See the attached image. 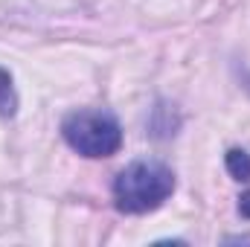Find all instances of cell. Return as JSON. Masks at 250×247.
<instances>
[{"instance_id": "cell-1", "label": "cell", "mask_w": 250, "mask_h": 247, "mask_svg": "<svg viewBox=\"0 0 250 247\" xmlns=\"http://www.w3.org/2000/svg\"><path fill=\"white\" fill-rule=\"evenodd\" d=\"M175 192V172L157 160H137L114 181V204L125 215H146L163 206Z\"/></svg>"}, {"instance_id": "cell-2", "label": "cell", "mask_w": 250, "mask_h": 247, "mask_svg": "<svg viewBox=\"0 0 250 247\" xmlns=\"http://www.w3.org/2000/svg\"><path fill=\"white\" fill-rule=\"evenodd\" d=\"M62 137L82 157H111L123 145V128L108 111H73L62 123Z\"/></svg>"}, {"instance_id": "cell-3", "label": "cell", "mask_w": 250, "mask_h": 247, "mask_svg": "<svg viewBox=\"0 0 250 247\" xmlns=\"http://www.w3.org/2000/svg\"><path fill=\"white\" fill-rule=\"evenodd\" d=\"M18 111V93H15V84H12V76L9 70L0 67V117H15Z\"/></svg>"}, {"instance_id": "cell-4", "label": "cell", "mask_w": 250, "mask_h": 247, "mask_svg": "<svg viewBox=\"0 0 250 247\" xmlns=\"http://www.w3.org/2000/svg\"><path fill=\"white\" fill-rule=\"evenodd\" d=\"M227 172L242 184L250 181V154L245 148H230L227 151Z\"/></svg>"}, {"instance_id": "cell-5", "label": "cell", "mask_w": 250, "mask_h": 247, "mask_svg": "<svg viewBox=\"0 0 250 247\" xmlns=\"http://www.w3.org/2000/svg\"><path fill=\"white\" fill-rule=\"evenodd\" d=\"M239 212H242L245 218H250V192H245V195L239 198Z\"/></svg>"}]
</instances>
